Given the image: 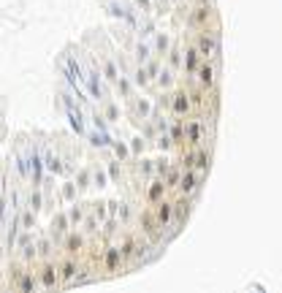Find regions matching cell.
<instances>
[{
  "label": "cell",
  "mask_w": 282,
  "mask_h": 293,
  "mask_svg": "<svg viewBox=\"0 0 282 293\" xmlns=\"http://www.w3.org/2000/svg\"><path fill=\"white\" fill-rule=\"evenodd\" d=\"M195 44H198V52L204 54V57H214V54H220V41H217V35H198L195 38Z\"/></svg>",
  "instance_id": "6da1fadb"
},
{
  "label": "cell",
  "mask_w": 282,
  "mask_h": 293,
  "mask_svg": "<svg viewBox=\"0 0 282 293\" xmlns=\"http://www.w3.org/2000/svg\"><path fill=\"white\" fill-rule=\"evenodd\" d=\"M179 187L185 193H193V196H198V190H201V177L193 171V168H185V174H182V179H179Z\"/></svg>",
  "instance_id": "7a4b0ae2"
},
{
  "label": "cell",
  "mask_w": 282,
  "mask_h": 293,
  "mask_svg": "<svg viewBox=\"0 0 282 293\" xmlns=\"http://www.w3.org/2000/svg\"><path fill=\"white\" fill-rule=\"evenodd\" d=\"M195 73H198V82L204 84V87H214V82H217V68L214 65H201V68H195Z\"/></svg>",
  "instance_id": "3957f363"
},
{
  "label": "cell",
  "mask_w": 282,
  "mask_h": 293,
  "mask_svg": "<svg viewBox=\"0 0 282 293\" xmlns=\"http://www.w3.org/2000/svg\"><path fill=\"white\" fill-rule=\"evenodd\" d=\"M155 217H157V223H160V225H168V223H171V217H174V206L160 201V204H157V209H155Z\"/></svg>",
  "instance_id": "277c9868"
},
{
  "label": "cell",
  "mask_w": 282,
  "mask_h": 293,
  "mask_svg": "<svg viewBox=\"0 0 282 293\" xmlns=\"http://www.w3.org/2000/svg\"><path fill=\"white\" fill-rule=\"evenodd\" d=\"M209 166H212V155L206 152V149H195V163H193V168H198V171H209Z\"/></svg>",
  "instance_id": "5b68a950"
},
{
  "label": "cell",
  "mask_w": 282,
  "mask_h": 293,
  "mask_svg": "<svg viewBox=\"0 0 282 293\" xmlns=\"http://www.w3.org/2000/svg\"><path fill=\"white\" fill-rule=\"evenodd\" d=\"M212 16V8H206V6H201V8H195V11L190 14V25H206V19Z\"/></svg>",
  "instance_id": "8992f818"
},
{
  "label": "cell",
  "mask_w": 282,
  "mask_h": 293,
  "mask_svg": "<svg viewBox=\"0 0 282 293\" xmlns=\"http://www.w3.org/2000/svg\"><path fill=\"white\" fill-rule=\"evenodd\" d=\"M185 133H187V139H190V144H201V125L198 122H187Z\"/></svg>",
  "instance_id": "52a82bcc"
},
{
  "label": "cell",
  "mask_w": 282,
  "mask_h": 293,
  "mask_svg": "<svg viewBox=\"0 0 282 293\" xmlns=\"http://www.w3.org/2000/svg\"><path fill=\"white\" fill-rule=\"evenodd\" d=\"M198 63H201V52H198V49H190V52L185 54V68L190 71V73L198 68Z\"/></svg>",
  "instance_id": "ba28073f"
},
{
  "label": "cell",
  "mask_w": 282,
  "mask_h": 293,
  "mask_svg": "<svg viewBox=\"0 0 282 293\" xmlns=\"http://www.w3.org/2000/svg\"><path fill=\"white\" fill-rule=\"evenodd\" d=\"M163 193H166V185H163V182H155V185H149L147 198H149V201H160Z\"/></svg>",
  "instance_id": "9c48e42d"
},
{
  "label": "cell",
  "mask_w": 282,
  "mask_h": 293,
  "mask_svg": "<svg viewBox=\"0 0 282 293\" xmlns=\"http://www.w3.org/2000/svg\"><path fill=\"white\" fill-rule=\"evenodd\" d=\"M174 111L176 114H187V111H190V101H187L185 95H176L174 98Z\"/></svg>",
  "instance_id": "30bf717a"
},
{
  "label": "cell",
  "mask_w": 282,
  "mask_h": 293,
  "mask_svg": "<svg viewBox=\"0 0 282 293\" xmlns=\"http://www.w3.org/2000/svg\"><path fill=\"white\" fill-rule=\"evenodd\" d=\"M166 174H168V177H166V182L171 185V187H174V185H176V182H179V179H182V174H179V168H168Z\"/></svg>",
  "instance_id": "8fae6325"
},
{
  "label": "cell",
  "mask_w": 282,
  "mask_h": 293,
  "mask_svg": "<svg viewBox=\"0 0 282 293\" xmlns=\"http://www.w3.org/2000/svg\"><path fill=\"white\" fill-rule=\"evenodd\" d=\"M195 163V149H187V152H182V166L185 168H193Z\"/></svg>",
  "instance_id": "7c38bea8"
},
{
  "label": "cell",
  "mask_w": 282,
  "mask_h": 293,
  "mask_svg": "<svg viewBox=\"0 0 282 293\" xmlns=\"http://www.w3.org/2000/svg\"><path fill=\"white\" fill-rule=\"evenodd\" d=\"M198 3H204V6H206V3H212V0H198Z\"/></svg>",
  "instance_id": "4fadbf2b"
}]
</instances>
